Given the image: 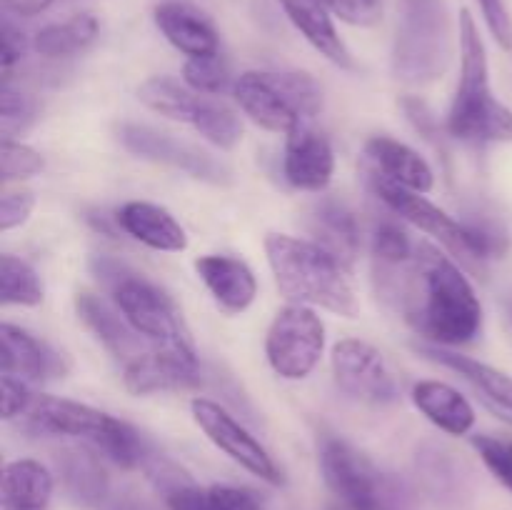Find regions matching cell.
Listing matches in <instances>:
<instances>
[{"instance_id": "ee69618b", "label": "cell", "mask_w": 512, "mask_h": 510, "mask_svg": "<svg viewBox=\"0 0 512 510\" xmlns=\"http://www.w3.org/2000/svg\"><path fill=\"white\" fill-rule=\"evenodd\" d=\"M25 50H28V40H25L23 30H18L10 20H5L3 35H0V68H3V80L13 78V68L20 65Z\"/></svg>"}, {"instance_id": "30bf717a", "label": "cell", "mask_w": 512, "mask_h": 510, "mask_svg": "<svg viewBox=\"0 0 512 510\" xmlns=\"http://www.w3.org/2000/svg\"><path fill=\"white\" fill-rule=\"evenodd\" d=\"M118 140L128 153L138 158L150 160V163L168 165V168L183 170L190 178H198L210 185H228L233 180L228 165L210 155L208 150L198 145L180 140L175 135L163 133L145 123H123L118 128Z\"/></svg>"}, {"instance_id": "4316f807", "label": "cell", "mask_w": 512, "mask_h": 510, "mask_svg": "<svg viewBox=\"0 0 512 510\" xmlns=\"http://www.w3.org/2000/svg\"><path fill=\"white\" fill-rule=\"evenodd\" d=\"M413 403L443 433L468 435L473 430L475 408L453 385L440 380H420L413 388Z\"/></svg>"}, {"instance_id": "d6a6232c", "label": "cell", "mask_w": 512, "mask_h": 510, "mask_svg": "<svg viewBox=\"0 0 512 510\" xmlns=\"http://www.w3.org/2000/svg\"><path fill=\"white\" fill-rule=\"evenodd\" d=\"M190 128L198 130L208 143H213L220 150L235 148L243 140V123H240L238 113L220 100L210 98V95L203 98V105H200Z\"/></svg>"}, {"instance_id": "9a60e30c", "label": "cell", "mask_w": 512, "mask_h": 510, "mask_svg": "<svg viewBox=\"0 0 512 510\" xmlns=\"http://www.w3.org/2000/svg\"><path fill=\"white\" fill-rule=\"evenodd\" d=\"M0 370L23 380H58L70 373L68 355L20 325L0 328Z\"/></svg>"}, {"instance_id": "83f0119b", "label": "cell", "mask_w": 512, "mask_h": 510, "mask_svg": "<svg viewBox=\"0 0 512 510\" xmlns=\"http://www.w3.org/2000/svg\"><path fill=\"white\" fill-rule=\"evenodd\" d=\"M100 20L93 13H75L68 20L50 23L33 35V50L45 60L80 55L98 40Z\"/></svg>"}, {"instance_id": "4dcf8cb0", "label": "cell", "mask_w": 512, "mask_h": 510, "mask_svg": "<svg viewBox=\"0 0 512 510\" xmlns=\"http://www.w3.org/2000/svg\"><path fill=\"white\" fill-rule=\"evenodd\" d=\"M138 98L145 108L188 125H193L195 115H198L200 110V103H203V93H195L193 88L180 85L178 80L165 78V75L145 80L138 88Z\"/></svg>"}, {"instance_id": "44dd1931", "label": "cell", "mask_w": 512, "mask_h": 510, "mask_svg": "<svg viewBox=\"0 0 512 510\" xmlns=\"http://www.w3.org/2000/svg\"><path fill=\"white\" fill-rule=\"evenodd\" d=\"M75 313L83 320L85 328L110 350V355L123 360L125 365L133 363L135 358L145 353L140 348L143 335L128 323V318L120 313L115 303H108V300L93 293H78L75 295Z\"/></svg>"}, {"instance_id": "bcb514c9", "label": "cell", "mask_w": 512, "mask_h": 510, "mask_svg": "<svg viewBox=\"0 0 512 510\" xmlns=\"http://www.w3.org/2000/svg\"><path fill=\"white\" fill-rule=\"evenodd\" d=\"M103 510H153L143 498L133 493H120L115 498H108V503L103 505Z\"/></svg>"}, {"instance_id": "484cf974", "label": "cell", "mask_w": 512, "mask_h": 510, "mask_svg": "<svg viewBox=\"0 0 512 510\" xmlns=\"http://www.w3.org/2000/svg\"><path fill=\"white\" fill-rule=\"evenodd\" d=\"M55 475L33 458L10 460L3 468L0 508L3 510H50Z\"/></svg>"}, {"instance_id": "277c9868", "label": "cell", "mask_w": 512, "mask_h": 510, "mask_svg": "<svg viewBox=\"0 0 512 510\" xmlns=\"http://www.w3.org/2000/svg\"><path fill=\"white\" fill-rule=\"evenodd\" d=\"M445 128L463 143H512V110L493 93L488 50L468 8L460 10V80Z\"/></svg>"}, {"instance_id": "4fadbf2b", "label": "cell", "mask_w": 512, "mask_h": 510, "mask_svg": "<svg viewBox=\"0 0 512 510\" xmlns=\"http://www.w3.org/2000/svg\"><path fill=\"white\" fill-rule=\"evenodd\" d=\"M373 190L398 218L408 220V223L415 225L418 230L433 235L435 240H440V243H443L455 258L463 260V263L475 265L473 248H470V235L468 230H465L463 220H455L453 215L445 213L443 208L430 203L423 193L403 188V185L393 183V180L383 178V175L378 173H375L373 178Z\"/></svg>"}, {"instance_id": "ac0fdd59", "label": "cell", "mask_w": 512, "mask_h": 510, "mask_svg": "<svg viewBox=\"0 0 512 510\" xmlns=\"http://www.w3.org/2000/svg\"><path fill=\"white\" fill-rule=\"evenodd\" d=\"M283 170L293 188L320 193V190L328 188L335 173L333 145L323 133L303 123L288 135Z\"/></svg>"}, {"instance_id": "7402d4cb", "label": "cell", "mask_w": 512, "mask_h": 510, "mask_svg": "<svg viewBox=\"0 0 512 510\" xmlns=\"http://www.w3.org/2000/svg\"><path fill=\"white\" fill-rule=\"evenodd\" d=\"M60 490L75 508H100L108 503L110 478L98 455L88 448H65L55 455Z\"/></svg>"}, {"instance_id": "603a6c76", "label": "cell", "mask_w": 512, "mask_h": 510, "mask_svg": "<svg viewBox=\"0 0 512 510\" xmlns=\"http://www.w3.org/2000/svg\"><path fill=\"white\" fill-rule=\"evenodd\" d=\"M115 223L138 243L160 253H183L188 248V235L183 225L170 215V210L148 200H130L115 213Z\"/></svg>"}, {"instance_id": "ffe728a7", "label": "cell", "mask_w": 512, "mask_h": 510, "mask_svg": "<svg viewBox=\"0 0 512 510\" xmlns=\"http://www.w3.org/2000/svg\"><path fill=\"white\" fill-rule=\"evenodd\" d=\"M195 273L225 313H245L255 303L258 280H255V273L245 260L220 253L203 255V258L195 260Z\"/></svg>"}, {"instance_id": "2e32d148", "label": "cell", "mask_w": 512, "mask_h": 510, "mask_svg": "<svg viewBox=\"0 0 512 510\" xmlns=\"http://www.w3.org/2000/svg\"><path fill=\"white\" fill-rule=\"evenodd\" d=\"M123 383L133 395L180 393V390L203 388L205 373L200 360L153 348L125 365Z\"/></svg>"}, {"instance_id": "7dc6e473", "label": "cell", "mask_w": 512, "mask_h": 510, "mask_svg": "<svg viewBox=\"0 0 512 510\" xmlns=\"http://www.w3.org/2000/svg\"><path fill=\"white\" fill-rule=\"evenodd\" d=\"M503 308H505V315H508V320H510V325H512V293L505 295V300H503Z\"/></svg>"}, {"instance_id": "f6af8a7d", "label": "cell", "mask_w": 512, "mask_h": 510, "mask_svg": "<svg viewBox=\"0 0 512 510\" xmlns=\"http://www.w3.org/2000/svg\"><path fill=\"white\" fill-rule=\"evenodd\" d=\"M53 3L55 0H3V8L18 18H35V15L45 13Z\"/></svg>"}, {"instance_id": "f35d334b", "label": "cell", "mask_w": 512, "mask_h": 510, "mask_svg": "<svg viewBox=\"0 0 512 510\" xmlns=\"http://www.w3.org/2000/svg\"><path fill=\"white\" fill-rule=\"evenodd\" d=\"M43 168L45 160L38 150L20 143V140L3 138V145H0V175H3L5 183L38 175Z\"/></svg>"}, {"instance_id": "8d00e7d4", "label": "cell", "mask_w": 512, "mask_h": 510, "mask_svg": "<svg viewBox=\"0 0 512 510\" xmlns=\"http://www.w3.org/2000/svg\"><path fill=\"white\" fill-rule=\"evenodd\" d=\"M183 80L188 88L203 95H220L230 85V70L223 55H203V58H188L183 68Z\"/></svg>"}, {"instance_id": "d4e9b609", "label": "cell", "mask_w": 512, "mask_h": 510, "mask_svg": "<svg viewBox=\"0 0 512 510\" xmlns=\"http://www.w3.org/2000/svg\"><path fill=\"white\" fill-rule=\"evenodd\" d=\"M283 13L295 25L300 35L318 50L323 58L340 68H353V55L340 38L333 23V13L325 8L323 0H278Z\"/></svg>"}, {"instance_id": "8992f818", "label": "cell", "mask_w": 512, "mask_h": 510, "mask_svg": "<svg viewBox=\"0 0 512 510\" xmlns=\"http://www.w3.org/2000/svg\"><path fill=\"white\" fill-rule=\"evenodd\" d=\"M453 18L445 0H398L390 70L405 85L443 78L453 60Z\"/></svg>"}, {"instance_id": "6da1fadb", "label": "cell", "mask_w": 512, "mask_h": 510, "mask_svg": "<svg viewBox=\"0 0 512 510\" xmlns=\"http://www.w3.org/2000/svg\"><path fill=\"white\" fill-rule=\"evenodd\" d=\"M375 280L380 295L433 345L455 348L483 333V305L473 283L433 245L418 243L403 265H375Z\"/></svg>"}, {"instance_id": "1f68e13d", "label": "cell", "mask_w": 512, "mask_h": 510, "mask_svg": "<svg viewBox=\"0 0 512 510\" xmlns=\"http://www.w3.org/2000/svg\"><path fill=\"white\" fill-rule=\"evenodd\" d=\"M43 280L28 260L5 253L0 258V303L35 308L43 303Z\"/></svg>"}, {"instance_id": "ab89813d", "label": "cell", "mask_w": 512, "mask_h": 510, "mask_svg": "<svg viewBox=\"0 0 512 510\" xmlns=\"http://www.w3.org/2000/svg\"><path fill=\"white\" fill-rule=\"evenodd\" d=\"M323 3L335 18L345 20L348 25H358V28H373L383 18L380 0H323Z\"/></svg>"}, {"instance_id": "5bb4252c", "label": "cell", "mask_w": 512, "mask_h": 510, "mask_svg": "<svg viewBox=\"0 0 512 510\" xmlns=\"http://www.w3.org/2000/svg\"><path fill=\"white\" fill-rule=\"evenodd\" d=\"M415 480L425 498L440 510H468L475 498V473L458 450L423 443L415 453Z\"/></svg>"}, {"instance_id": "7c38bea8", "label": "cell", "mask_w": 512, "mask_h": 510, "mask_svg": "<svg viewBox=\"0 0 512 510\" xmlns=\"http://www.w3.org/2000/svg\"><path fill=\"white\" fill-rule=\"evenodd\" d=\"M333 378L343 393L368 405H390L400 388L388 360L375 345L358 338L340 340L333 348Z\"/></svg>"}, {"instance_id": "60d3db41", "label": "cell", "mask_w": 512, "mask_h": 510, "mask_svg": "<svg viewBox=\"0 0 512 510\" xmlns=\"http://www.w3.org/2000/svg\"><path fill=\"white\" fill-rule=\"evenodd\" d=\"M35 193L28 188H13L5 190L3 198H0V230L8 233V230L20 228L25 220L30 218L35 208Z\"/></svg>"}, {"instance_id": "3957f363", "label": "cell", "mask_w": 512, "mask_h": 510, "mask_svg": "<svg viewBox=\"0 0 512 510\" xmlns=\"http://www.w3.org/2000/svg\"><path fill=\"white\" fill-rule=\"evenodd\" d=\"M20 430L40 438H78L125 470L145 468L158 450L138 428L113 418L93 405L53 395H35L28 413L18 420Z\"/></svg>"}, {"instance_id": "ba28073f", "label": "cell", "mask_w": 512, "mask_h": 510, "mask_svg": "<svg viewBox=\"0 0 512 510\" xmlns=\"http://www.w3.org/2000/svg\"><path fill=\"white\" fill-rule=\"evenodd\" d=\"M325 485L350 510H388L395 498L390 480L375 468L368 455L343 438L328 435L318 450Z\"/></svg>"}, {"instance_id": "f546056e", "label": "cell", "mask_w": 512, "mask_h": 510, "mask_svg": "<svg viewBox=\"0 0 512 510\" xmlns=\"http://www.w3.org/2000/svg\"><path fill=\"white\" fill-rule=\"evenodd\" d=\"M170 510H263L255 493L235 485H210L200 488L195 480L178 485L163 495Z\"/></svg>"}, {"instance_id": "52a82bcc", "label": "cell", "mask_w": 512, "mask_h": 510, "mask_svg": "<svg viewBox=\"0 0 512 510\" xmlns=\"http://www.w3.org/2000/svg\"><path fill=\"white\" fill-rule=\"evenodd\" d=\"M240 110L270 133L290 135L323 108V90L303 70H245L233 83Z\"/></svg>"}, {"instance_id": "e0dca14e", "label": "cell", "mask_w": 512, "mask_h": 510, "mask_svg": "<svg viewBox=\"0 0 512 510\" xmlns=\"http://www.w3.org/2000/svg\"><path fill=\"white\" fill-rule=\"evenodd\" d=\"M418 353L423 358L433 360V363L443 365V368L458 373L470 388L478 393L485 408L500 420L512 425V375L505 370L493 368L488 363L470 358V355H460L450 348H440V345H418Z\"/></svg>"}, {"instance_id": "d6986e66", "label": "cell", "mask_w": 512, "mask_h": 510, "mask_svg": "<svg viewBox=\"0 0 512 510\" xmlns=\"http://www.w3.org/2000/svg\"><path fill=\"white\" fill-rule=\"evenodd\" d=\"M153 20L160 33L165 35V40L188 58L220 53V35L213 20L195 5L165 0V3L155 5Z\"/></svg>"}, {"instance_id": "74e56055", "label": "cell", "mask_w": 512, "mask_h": 510, "mask_svg": "<svg viewBox=\"0 0 512 510\" xmlns=\"http://www.w3.org/2000/svg\"><path fill=\"white\" fill-rule=\"evenodd\" d=\"M475 453L480 455L485 468L490 470L495 480L512 493V438L505 435L480 433L470 438Z\"/></svg>"}, {"instance_id": "836d02e7", "label": "cell", "mask_w": 512, "mask_h": 510, "mask_svg": "<svg viewBox=\"0 0 512 510\" xmlns=\"http://www.w3.org/2000/svg\"><path fill=\"white\" fill-rule=\"evenodd\" d=\"M40 118V103L25 90L15 88L10 80H3L0 88V133L3 138H20L28 133Z\"/></svg>"}, {"instance_id": "cb8c5ba5", "label": "cell", "mask_w": 512, "mask_h": 510, "mask_svg": "<svg viewBox=\"0 0 512 510\" xmlns=\"http://www.w3.org/2000/svg\"><path fill=\"white\" fill-rule=\"evenodd\" d=\"M365 155L375 165V173L415 193H430L435 185V173L428 160L410 145L390 138V135H373L365 143Z\"/></svg>"}, {"instance_id": "b9f144b4", "label": "cell", "mask_w": 512, "mask_h": 510, "mask_svg": "<svg viewBox=\"0 0 512 510\" xmlns=\"http://www.w3.org/2000/svg\"><path fill=\"white\" fill-rule=\"evenodd\" d=\"M0 388H3V420L5 423H13V420L23 418L35 398V393L28 388V383H25L23 378H15V375L3 373V378H0Z\"/></svg>"}, {"instance_id": "5b68a950", "label": "cell", "mask_w": 512, "mask_h": 510, "mask_svg": "<svg viewBox=\"0 0 512 510\" xmlns=\"http://www.w3.org/2000/svg\"><path fill=\"white\" fill-rule=\"evenodd\" d=\"M90 268L95 278L110 290L120 313L155 350H168V353L198 360V348L185 325L183 313L163 288H158L138 270L105 255H95L90 260Z\"/></svg>"}, {"instance_id": "8fae6325", "label": "cell", "mask_w": 512, "mask_h": 510, "mask_svg": "<svg viewBox=\"0 0 512 510\" xmlns=\"http://www.w3.org/2000/svg\"><path fill=\"white\" fill-rule=\"evenodd\" d=\"M190 413H193L198 428L208 435L210 443L223 450L240 468L270 485H283V470L278 468L268 448L223 405L210 398H193L190 400Z\"/></svg>"}, {"instance_id": "f1b7e54d", "label": "cell", "mask_w": 512, "mask_h": 510, "mask_svg": "<svg viewBox=\"0 0 512 510\" xmlns=\"http://www.w3.org/2000/svg\"><path fill=\"white\" fill-rule=\"evenodd\" d=\"M313 230L323 248L338 255L343 263H353L360 248V225L348 205L340 200H323L315 205Z\"/></svg>"}, {"instance_id": "9c48e42d", "label": "cell", "mask_w": 512, "mask_h": 510, "mask_svg": "<svg viewBox=\"0 0 512 510\" xmlns=\"http://www.w3.org/2000/svg\"><path fill=\"white\" fill-rule=\"evenodd\" d=\"M323 348L325 325L313 308L290 303L278 310L265 338V355L280 378H308L318 368Z\"/></svg>"}, {"instance_id": "7a4b0ae2", "label": "cell", "mask_w": 512, "mask_h": 510, "mask_svg": "<svg viewBox=\"0 0 512 510\" xmlns=\"http://www.w3.org/2000/svg\"><path fill=\"white\" fill-rule=\"evenodd\" d=\"M270 273L288 303L323 308L328 313L355 318L360 310L358 293L345 273V263L313 240L285 233L265 238Z\"/></svg>"}, {"instance_id": "d590c367", "label": "cell", "mask_w": 512, "mask_h": 510, "mask_svg": "<svg viewBox=\"0 0 512 510\" xmlns=\"http://www.w3.org/2000/svg\"><path fill=\"white\" fill-rule=\"evenodd\" d=\"M370 248H373L375 265H403L413 258L418 243H413L408 230L400 228L398 223L383 220V223L375 225Z\"/></svg>"}, {"instance_id": "7bdbcfd3", "label": "cell", "mask_w": 512, "mask_h": 510, "mask_svg": "<svg viewBox=\"0 0 512 510\" xmlns=\"http://www.w3.org/2000/svg\"><path fill=\"white\" fill-rule=\"evenodd\" d=\"M478 5L495 43H498L505 53H512V18L505 0H478Z\"/></svg>"}, {"instance_id": "e575fe53", "label": "cell", "mask_w": 512, "mask_h": 510, "mask_svg": "<svg viewBox=\"0 0 512 510\" xmlns=\"http://www.w3.org/2000/svg\"><path fill=\"white\" fill-rule=\"evenodd\" d=\"M465 230L470 235V248H473L475 263H488V260L503 258L510 250V233L503 220L493 218L488 213H470L463 220Z\"/></svg>"}]
</instances>
